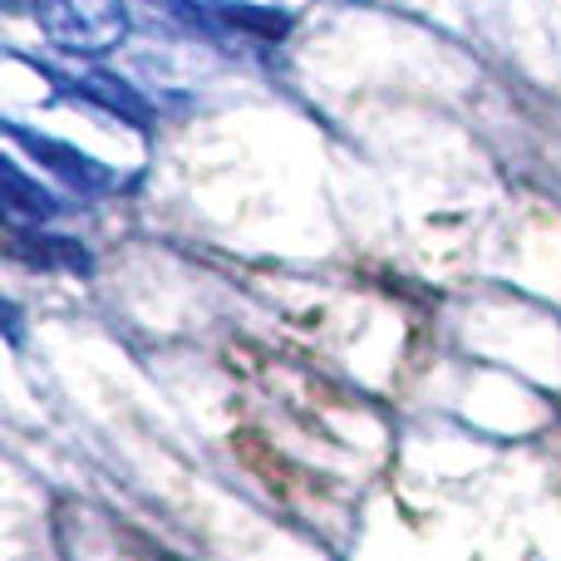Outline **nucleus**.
Segmentation results:
<instances>
[{
    "label": "nucleus",
    "mask_w": 561,
    "mask_h": 561,
    "mask_svg": "<svg viewBox=\"0 0 561 561\" xmlns=\"http://www.w3.org/2000/svg\"><path fill=\"white\" fill-rule=\"evenodd\" d=\"M10 247H15L20 262L55 266V272H75V276H89V272H94V256H89L84 247L69 242V237H45L39 227H30V232H20V227H15Z\"/></svg>",
    "instance_id": "6"
},
{
    "label": "nucleus",
    "mask_w": 561,
    "mask_h": 561,
    "mask_svg": "<svg viewBox=\"0 0 561 561\" xmlns=\"http://www.w3.org/2000/svg\"><path fill=\"white\" fill-rule=\"evenodd\" d=\"M45 79L59 89V94H69L75 104H89V108H104V114H114L118 124H128V128H153V104H148L144 94H138L128 79H118V75H108V69H84V75H75V79H65V75H55V69H45Z\"/></svg>",
    "instance_id": "3"
},
{
    "label": "nucleus",
    "mask_w": 561,
    "mask_h": 561,
    "mask_svg": "<svg viewBox=\"0 0 561 561\" xmlns=\"http://www.w3.org/2000/svg\"><path fill=\"white\" fill-rule=\"evenodd\" d=\"M35 25L69 59H104L134 35L124 0H35Z\"/></svg>",
    "instance_id": "1"
},
{
    "label": "nucleus",
    "mask_w": 561,
    "mask_h": 561,
    "mask_svg": "<svg viewBox=\"0 0 561 561\" xmlns=\"http://www.w3.org/2000/svg\"><path fill=\"white\" fill-rule=\"evenodd\" d=\"M5 138L15 148H25L30 158H35L45 173H55L65 187H75V193H84V197H99V193H108V187L118 183V173L108 163H99V158H89V153H79L75 144H59V138H45V134H30V128H20L15 118H5Z\"/></svg>",
    "instance_id": "2"
},
{
    "label": "nucleus",
    "mask_w": 561,
    "mask_h": 561,
    "mask_svg": "<svg viewBox=\"0 0 561 561\" xmlns=\"http://www.w3.org/2000/svg\"><path fill=\"white\" fill-rule=\"evenodd\" d=\"M0 197H5L10 222L39 227V222H49V217H59V197L45 193V187H39L35 178L15 163V158H0Z\"/></svg>",
    "instance_id": "5"
},
{
    "label": "nucleus",
    "mask_w": 561,
    "mask_h": 561,
    "mask_svg": "<svg viewBox=\"0 0 561 561\" xmlns=\"http://www.w3.org/2000/svg\"><path fill=\"white\" fill-rule=\"evenodd\" d=\"M203 10H213V25L237 30V35H252L262 45H276L296 30V15L280 5H252V0H203Z\"/></svg>",
    "instance_id": "4"
}]
</instances>
